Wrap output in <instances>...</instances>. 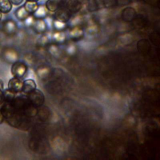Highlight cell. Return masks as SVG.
Wrapping results in <instances>:
<instances>
[{
	"mask_svg": "<svg viewBox=\"0 0 160 160\" xmlns=\"http://www.w3.org/2000/svg\"><path fill=\"white\" fill-rule=\"evenodd\" d=\"M27 71V67L22 62L15 61L11 67V73L14 77L21 78H22Z\"/></svg>",
	"mask_w": 160,
	"mask_h": 160,
	"instance_id": "1",
	"label": "cell"
},
{
	"mask_svg": "<svg viewBox=\"0 0 160 160\" xmlns=\"http://www.w3.org/2000/svg\"><path fill=\"white\" fill-rule=\"evenodd\" d=\"M22 82L21 78L13 77L8 82V89L14 93L20 92L22 91Z\"/></svg>",
	"mask_w": 160,
	"mask_h": 160,
	"instance_id": "2",
	"label": "cell"
},
{
	"mask_svg": "<svg viewBox=\"0 0 160 160\" xmlns=\"http://www.w3.org/2000/svg\"><path fill=\"white\" fill-rule=\"evenodd\" d=\"M69 16H70L69 11L63 6L61 7L59 9H58L55 12L56 19L64 22L66 21H68V19H69Z\"/></svg>",
	"mask_w": 160,
	"mask_h": 160,
	"instance_id": "3",
	"label": "cell"
},
{
	"mask_svg": "<svg viewBox=\"0 0 160 160\" xmlns=\"http://www.w3.org/2000/svg\"><path fill=\"white\" fill-rule=\"evenodd\" d=\"M36 88V84L32 79H28L23 81L22 91L26 94H30L35 91Z\"/></svg>",
	"mask_w": 160,
	"mask_h": 160,
	"instance_id": "4",
	"label": "cell"
},
{
	"mask_svg": "<svg viewBox=\"0 0 160 160\" xmlns=\"http://www.w3.org/2000/svg\"><path fill=\"white\" fill-rule=\"evenodd\" d=\"M17 24L12 19L6 20L3 26L4 32L9 35L14 34L17 30Z\"/></svg>",
	"mask_w": 160,
	"mask_h": 160,
	"instance_id": "5",
	"label": "cell"
},
{
	"mask_svg": "<svg viewBox=\"0 0 160 160\" xmlns=\"http://www.w3.org/2000/svg\"><path fill=\"white\" fill-rule=\"evenodd\" d=\"M45 6L50 12H56L62 6V0H47Z\"/></svg>",
	"mask_w": 160,
	"mask_h": 160,
	"instance_id": "6",
	"label": "cell"
},
{
	"mask_svg": "<svg viewBox=\"0 0 160 160\" xmlns=\"http://www.w3.org/2000/svg\"><path fill=\"white\" fill-rule=\"evenodd\" d=\"M32 26L38 33L44 32L48 28L46 21L42 19H36Z\"/></svg>",
	"mask_w": 160,
	"mask_h": 160,
	"instance_id": "7",
	"label": "cell"
},
{
	"mask_svg": "<svg viewBox=\"0 0 160 160\" xmlns=\"http://www.w3.org/2000/svg\"><path fill=\"white\" fill-rule=\"evenodd\" d=\"M49 11L46 8L45 5L39 6L37 10L32 14L35 19H42L46 18L48 15Z\"/></svg>",
	"mask_w": 160,
	"mask_h": 160,
	"instance_id": "8",
	"label": "cell"
},
{
	"mask_svg": "<svg viewBox=\"0 0 160 160\" xmlns=\"http://www.w3.org/2000/svg\"><path fill=\"white\" fill-rule=\"evenodd\" d=\"M14 13L16 18L21 21H25L30 16V14L26 10L24 6H21L18 8Z\"/></svg>",
	"mask_w": 160,
	"mask_h": 160,
	"instance_id": "9",
	"label": "cell"
},
{
	"mask_svg": "<svg viewBox=\"0 0 160 160\" xmlns=\"http://www.w3.org/2000/svg\"><path fill=\"white\" fill-rule=\"evenodd\" d=\"M23 6L26 9V10L30 14H32L39 7V5L37 1H26Z\"/></svg>",
	"mask_w": 160,
	"mask_h": 160,
	"instance_id": "10",
	"label": "cell"
},
{
	"mask_svg": "<svg viewBox=\"0 0 160 160\" xmlns=\"http://www.w3.org/2000/svg\"><path fill=\"white\" fill-rule=\"evenodd\" d=\"M12 8V4L9 0H0V11L2 13H9Z\"/></svg>",
	"mask_w": 160,
	"mask_h": 160,
	"instance_id": "11",
	"label": "cell"
},
{
	"mask_svg": "<svg viewBox=\"0 0 160 160\" xmlns=\"http://www.w3.org/2000/svg\"><path fill=\"white\" fill-rule=\"evenodd\" d=\"M52 39L58 42H62L65 40L66 36L63 32L59 31L52 34Z\"/></svg>",
	"mask_w": 160,
	"mask_h": 160,
	"instance_id": "12",
	"label": "cell"
},
{
	"mask_svg": "<svg viewBox=\"0 0 160 160\" xmlns=\"http://www.w3.org/2000/svg\"><path fill=\"white\" fill-rule=\"evenodd\" d=\"M53 26L54 27V28L56 29H57L58 31H61L62 29H64L66 27V23L64 22L55 19L53 22H52Z\"/></svg>",
	"mask_w": 160,
	"mask_h": 160,
	"instance_id": "13",
	"label": "cell"
},
{
	"mask_svg": "<svg viewBox=\"0 0 160 160\" xmlns=\"http://www.w3.org/2000/svg\"><path fill=\"white\" fill-rule=\"evenodd\" d=\"M14 94H15L14 92L10 91L9 89H5L3 91L2 96H3V98L5 100L10 101V100H12L14 98Z\"/></svg>",
	"mask_w": 160,
	"mask_h": 160,
	"instance_id": "14",
	"label": "cell"
},
{
	"mask_svg": "<svg viewBox=\"0 0 160 160\" xmlns=\"http://www.w3.org/2000/svg\"><path fill=\"white\" fill-rule=\"evenodd\" d=\"M82 34V30H81L79 28H74L73 29H72L70 32H69V36L71 38H78L81 36V34Z\"/></svg>",
	"mask_w": 160,
	"mask_h": 160,
	"instance_id": "15",
	"label": "cell"
},
{
	"mask_svg": "<svg viewBox=\"0 0 160 160\" xmlns=\"http://www.w3.org/2000/svg\"><path fill=\"white\" fill-rule=\"evenodd\" d=\"M35 18H34L33 16H29L25 21V24L27 25V26H32L34 21H35Z\"/></svg>",
	"mask_w": 160,
	"mask_h": 160,
	"instance_id": "16",
	"label": "cell"
},
{
	"mask_svg": "<svg viewBox=\"0 0 160 160\" xmlns=\"http://www.w3.org/2000/svg\"><path fill=\"white\" fill-rule=\"evenodd\" d=\"M48 41H49V39L46 36H42L38 40V42L41 45H44V44H47L48 42Z\"/></svg>",
	"mask_w": 160,
	"mask_h": 160,
	"instance_id": "17",
	"label": "cell"
},
{
	"mask_svg": "<svg viewBox=\"0 0 160 160\" xmlns=\"http://www.w3.org/2000/svg\"><path fill=\"white\" fill-rule=\"evenodd\" d=\"M81 21V18L79 16H76L71 19V24L72 25H76Z\"/></svg>",
	"mask_w": 160,
	"mask_h": 160,
	"instance_id": "18",
	"label": "cell"
},
{
	"mask_svg": "<svg viewBox=\"0 0 160 160\" xmlns=\"http://www.w3.org/2000/svg\"><path fill=\"white\" fill-rule=\"evenodd\" d=\"M9 1L12 3V4L15 6H19L23 2L24 0H9Z\"/></svg>",
	"mask_w": 160,
	"mask_h": 160,
	"instance_id": "19",
	"label": "cell"
},
{
	"mask_svg": "<svg viewBox=\"0 0 160 160\" xmlns=\"http://www.w3.org/2000/svg\"><path fill=\"white\" fill-rule=\"evenodd\" d=\"M4 90V83H3V81L0 79V91H2Z\"/></svg>",
	"mask_w": 160,
	"mask_h": 160,
	"instance_id": "20",
	"label": "cell"
},
{
	"mask_svg": "<svg viewBox=\"0 0 160 160\" xmlns=\"http://www.w3.org/2000/svg\"><path fill=\"white\" fill-rule=\"evenodd\" d=\"M1 18H2V12L0 11V21H1Z\"/></svg>",
	"mask_w": 160,
	"mask_h": 160,
	"instance_id": "21",
	"label": "cell"
},
{
	"mask_svg": "<svg viewBox=\"0 0 160 160\" xmlns=\"http://www.w3.org/2000/svg\"><path fill=\"white\" fill-rule=\"evenodd\" d=\"M26 1H38V0H26Z\"/></svg>",
	"mask_w": 160,
	"mask_h": 160,
	"instance_id": "22",
	"label": "cell"
}]
</instances>
